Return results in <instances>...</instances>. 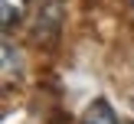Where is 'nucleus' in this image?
<instances>
[{
    "instance_id": "3",
    "label": "nucleus",
    "mask_w": 134,
    "mask_h": 124,
    "mask_svg": "<svg viewBox=\"0 0 134 124\" xmlns=\"http://www.w3.org/2000/svg\"><path fill=\"white\" fill-rule=\"evenodd\" d=\"M3 65H7L3 82H10V78H13V49H10V46H3Z\"/></svg>"
},
{
    "instance_id": "2",
    "label": "nucleus",
    "mask_w": 134,
    "mask_h": 124,
    "mask_svg": "<svg viewBox=\"0 0 134 124\" xmlns=\"http://www.w3.org/2000/svg\"><path fill=\"white\" fill-rule=\"evenodd\" d=\"M0 16H3V29H13L26 16V0H0Z\"/></svg>"
},
{
    "instance_id": "1",
    "label": "nucleus",
    "mask_w": 134,
    "mask_h": 124,
    "mask_svg": "<svg viewBox=\"0 0 134 124\" xmlns=\"http://www.w3.org/2000/svg\"><path fill=\"white\" fill-rule=\"evenodd\" d=\"M82 124H118V117H115V111H111V104L98 98V101H92L88 108H85Z\"/></svg>"
}]
</instances>
